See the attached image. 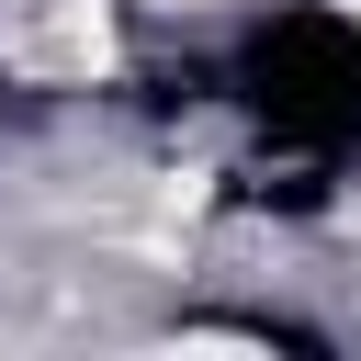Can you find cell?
<instances>
[{"label":"cell","mask_w":361,"mask_h":361,"mask_svg":"<svg viewBox=\"0 0 361 361\" xmlns=\"http://www.w3.org/2000/svg\"><path fill=\"white\" fill-rule=\"evenodd\" d=\"M0 68L23 90L124 79V0H0Z\"/></svg>","instance_id":"cell-1"},{"label":"cell","mask_w":361,"mask_h":361,"mask_svg":"<svg viewBox=\"0 0 361 361\" xmlns=\"http://www.w3.org/2000/svg\"><path fill=\"white\" fill-rule=\"evenodd\" d=\"M135 11H169V23H214L226 0H135Z\"/></svg>","instance_id":"cell-2"}]
</instances>
